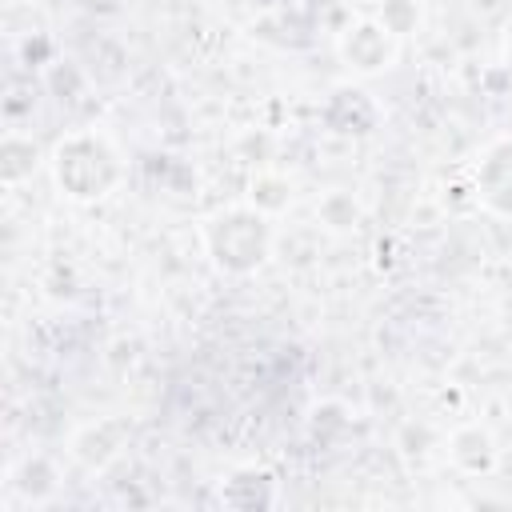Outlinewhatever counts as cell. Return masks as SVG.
<instances>
[{"label": "cell", "instance_id": "6da1fadb", "mask_svg": "<svg viewBox=\"0 0 512 512\" xmlns=\"http://www.w3.org/2000/svg\"><path fill=\"white\" fill-rule=\"evenodd\" d=\"M52 172H56V184L72 200H100L120 180V156L104 136L76 132V136L56 144Z\"/></svg>", "mask_w": 512, "mask_h": 512}, {"label": "cell", "instance_id": "5b68a950", "mask_svg": "<svg viewBox=\"0 0 512 512\" xmlns=\"http://www.w3.org/2000/svg\"><path fill=\"white\" fill-rule=\"evenodd\" d=\"M452 444H456V448H452L456 464H460V468H468V472H488V468H492V460H496V448H492L488 432H480V428L460 432Z\"/></svg>", "mask_w": 512, "mask_h": 512}, {"label": "cell", "instance_id": "7a4b0ae2", "mask_svg": "<svg viewBox=\"0 0 512 512\" xmlns=\"http://www.w3.org/2000/svg\"><path fill=\"white\" fill-rule=\"evenodd\" d=\"M204 240H208L212 260L224 272H248V268H256L268 256L272 228H268V220L260 212L236 208V212H224V216L208 220Z\"/></svg>", "mask_w": 512, "mask_h": 512}, {"label": "cell", "instance_id": "3957f363", "mask_svg": "<svg viewBox=\"0 0 512 512\" xmlns=\"http://www.w3.org/2000/svg\"><path fill=\"white\" fill-rule=\"evenodd\" d=\"M340 52H344V60H348L356 72H380V68H388V60L396 56V36H392L384 24L364 20V24H356V28L344 32Z\"/></svg>", "mask_w": 512, "mask_h": 512}, {"label": "cell", "instance_id": "277c9868", "mask_svg": "<svg viewBox=\"0 0 512 512\" xmlns=\"http://www.w3.org/2000/svg\"><path fill=\"white\" fill-rule=\"evenodd\" d=\"M476 192L492 212L512 216V140H500L484 152L476 168Z\"/></svg>", "mask_w": 512, "mask_h": 512}, {"label": "cell", "instance_id": "8992f818", "mask_svg": "<svg viewBox=\"0 0 512 512\" xmlns=\"http://www.w3.org/2000/svg\"><path fill=\"white\" fill-rule=\"evenodd\" d=\"M100 432H104V424H100V428H88L84 436H76V456H80L88 468H100V464H108V460L120 452V444H116V440H104Z\"/></svg>", "mask_w": 512, "mask_h": 512}]
</instances>
